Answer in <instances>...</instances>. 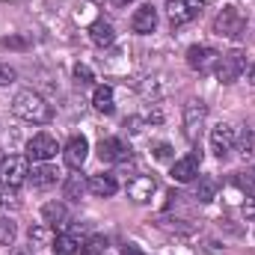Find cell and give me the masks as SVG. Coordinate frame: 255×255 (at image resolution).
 <instances>
[{"mask_svg": "<svg viewBox=\"0 0 255 255\" xmlns=\"http://www.w3.org/2000/svg\"><path fill=\"white\" fill-rule=\"evenodd\" d=\"M116 101V95H113V86H107V83H101V86H95V92H92V107L98 110V113H113V104Z\"/></svg>", "mask_w": 255, "mask_h": 255, "instance_id": "d6986e66", "label": "cell"}, {"mask_svg": "<svg viewBox=\"0 0 255 255\" xmlns=\"http://www.w3.org/2000/svg\"><path fill=\"white\" fill-rule=\"evenodd\" d=\"M122 255H145V253H142L136 244H125V247H122Z\"/></svg>", "mask_w": 255, "mask_h": 255, "instance_id": "1f68e13d", "label": "cell"}, {"mask_svg": "<svg viewBox=\"0 0 255 255\" xmlns=\"http://www.w3.org/2000/svg\"><path fill=\"white\" fill-rule=\"evenodd\" d=\"M83 193H86V181H83V175H68V178H65V184H63V196L65 199L77 202Z\"/></svg>", "mask_w": 255, "mask_h": 255, "instance_id": "603a6c76", "label": "cell"}, {"mask_svg": "<svg viewBox=\"0 0 255 255\" xmlns=\"http://www.w3.org/2000/svg\"><path fill=\"white\" fill-rule=\"evenodd\" d=\"M253 190H255V181L253 178H247V175H241V172H235V175L229 178V184L223 187V193L232 196L229 202H241V199H247Z\"/></svg>", "mask_w": 255, "mask_h": 255, "instance_id": "2e32d148", "label": "cell"}, {"mask_svg": "<svg viewBox=\"0 0 255 255\" xmlns=\"http://www.w3.org/2000/svg\"><path fill=\"white\" fill-rule=\"evenodd\" d=\"M247 27V15L238 9V6H226L217 18H214V33L223 36V39H238Z\"/></svg>", "mask_w": 255, "mask_h": 255, "instance_id": "3957f363", "label": "cell"}, {"mask_svg": "<svg viewBox=\"0 0 255 255\" xmlns=\"http://www.w3.org/2000/svg\"><path fill=\"white\" fill-rule=\"evenodd\" d=\"M247 54L244 51H229V54H223L220 57V63H217V80L220 83H235V80H241L244 77V71H247Z\"/></svg>", "mask_w": 255, "mask_h": 255, "instance_id": "5b68a950", "label": "cell"}, {"mask_svg": "<svg viewBox=\"0 0 255 255\" xmlns=\"http://www.w3.org/2000/svg\"><path fill=\"white\" fill-rule=\"evenodd\" d=\"M217 190H220V181L211 178V175H205V178H199V184H196V199H199V202H214Z\"/></svg>", "mask_w": 255, "mask_h": 255, "instance_id": "7402d4cb", "label": "cell"}, {"mask_svg": "<svg viewBox=\"0 0 255 255\" xmlns=\"http://www.w3.org/2000/svg\"><path fill=\"white\" fill-rule=\"evenodd\" d=\"M12 113L24 122H33V125H48L54 119V107L33 89H21L12 101Z\"/></svg>", "mask_w": 255, "mask_h": 255, "instance_id": "6da1fadb", "label": "cell"}, {"mask_svg": "<svg viewBox=\"0 0 255 255\" xmlns=\"http://www.w3.org/2000/svg\"><path fill=\"white\" fill-rule=\"evenodd\" d=\"M12 255H33V250H30V247H15Z\"/></svg>", "mask_w": 255, "mask_h": 255, "instance_id": "d6a6232c", "label": "cell"}, {"mask_svg": "<svg viewBox=\"0 0 255 255\" xmlns=\"http://www.w3.org/2000/svg\"><path fill=\"white\" fill-rule=\"evenodd\" d=\"M104 250H107V241L101 235H92V238H86L80 244V255H101Z\"/></svg>", "mask_w": 255, "mask_h": 255, "instance_id": "d4e9b609", "label": "cell"}, {"mask_svg": "<svg viewBox=\"0 0 255 255\" xmlns=\"http://www.w3.org/2000/svg\"><path fill=\"white\" fill-rule=\"evenodd\" d=\"M169 154H172V148H169L166 142H160V145L154 148V157H157V160H169Z\"/></svg>", "mask_w": 255, "mask_h": 255, "instance_id": "4dcf8cb0", "label": "cell"}, {"mask_svg": "<svg viewBox=\"0 0 255 255\" xmlns=\"http://www.w3.org/2000/svg\"><path fill=\"white\" fill-rule=\"evenodd\" d=\"M30 178H33V187H51L57 181V169L48 166V163H42V166H33Z\"/></svg>", "mask_w": 255, "mask_h": 255, "instance_id": "44dd1931", "label": "cell"}, {"mask_svg": "<svg viewBox=\"0 0 255 255\" xmlns=\"http://www.w3.org/2000/svg\"><path fill=\"white\" fill-rule=\"evenodd\" d=\"M98 157L104 163H125L128 157H130V148H128L119 136H107V139L98 142Z\"/></svg>", "mask_w": 255, "mask_h": 255, "instance_id": "7c38bea8", "label": "cell"}, {"mask_svg": "<svg viewBox=\"0 0 255 255\" xmlns=\"http://www.w3.org/2000/svg\"><path fill=\"white\" fill-rule=\"evenodd\" d=\"M57 151H60V142L51 133H36L27 142V157L30 160H39V163H48L51 157H57Z\"/></svg>", "mask_w": 255, "mask_h": 255, "instance_id": "52a82bcc", "label": "cell"}, {"mask_svg": "<svg viewBox=\"0 0 255 255\" xmlns=\"http://www.w3.org/2000/svg\"><path fill=\"white\" fill-rule=\"evenodd\" d=\"M86 190L92 193V196H98V199H110L113 193L119 190V184H116L113 175H92L86 181Z\"/></svg>", "mask_w": 255, "mask_h": 255, "instance_id": "e0dca14e", "label": "cell"}, {"mask_svg": "<svg viewBox=\"0 0 255 255\" xmlns=\"http://www.w3.org/2000/svg\"><path fill=\"white\" fill-rule=\"evenodd\" d=\"M130 30H133V33H139V36L154 33V30H157V12H154L151 6L136 9V15L130 18Z\"/></svg>", "mask_w": 255, "mask_h": 255, "instance_id": "9a60e30c", "label": "cell"}, {"mask_svg": "<svg viewBox=\"0 0 255 255\" xmlns=\"http://www.w3.org/2000/svg\"><path fill=\"white\" fill-rule=\"evenodd\" d=\"M27 178H30V157L9 154V157L0 160V184H3V187L18 190Z\"/></svg>", "mask_w": 255, "mask_h": 255, "instance_id": "7a4b0ae2", "label": "cell"}, {"mask_svg": "<svg viewBox=\"0 0 255 255\" xmlns=\"http://www.w3.org/2000/svg\"><path fill=\"white\" fill-rule=\"evenodd\" d=\"M205 3L208 0H169L166 3V18H169L172 27H184V24H190L202 15Z\"/></svg>", "mask_w": 255, "mask_h": 255, "instance_id": "277c9868", "label": "cell"}, {"mask_svg": "<svg viewBox=\"0 0 255 255\" xmlns=\"http://www.w3.org/2000/svg\"><path fill=\"white\" fill-rule=\"evenodd\" d=\"M199 166H202V154L199 151H190V154H184L181 160L172 163V178L178 184H190V181L199 178Z\"/></svg>", "mask_w": 255, "mask_h": 255, "instance_id": "9c48e42d", "label": "cell"}, {"mask_svg": "<svg viewBox=\"0 0 255 255\" xmlns=\"http://www.w3.org/2000/svg\"><path fill=\"white\" fill-rule=\"evenodd\" d=\"M0 160H3V154H0Z\"/></svg>", "mask_w": 255, "mask_h": 255, "instance_id": "d590c367", "label": "cell"}, {"mask_svg": "<svg viewBox=\"0 0 255 255\" xmlns=\"http://www.w3.org/2000/svg\"><path fill=\"white\" fill-rule=\"evenodd\" d=\"M74 80H77L80 86H89V83L95 80V74H92V68H89V65L77 63V65H74Z\"/></svg>", "mask_w": 255, "mask_h": 255, "instance_id": "4316f807", "label": "cell"}, {"mask_svg": "<svg viewBox=\"0 0 255 255\" xmlns=\"http://www.w3.org/2000/svg\"><path fill=\"white\" fill-rule=\"evenodd\" d=\"M89 42H92L95 48H110V45L116 42L113 24H110V21H104V18H95V21L89 24Z\"/></svg>", "mask_w": 255, "mask_h": 255, "instance_id": "5bb4252c", "label": "cell"}, {"mask_svg": "<svg viewBox=\"0 0 255 255\" xmlns=\"http://www.w3.org/2000/svg\"><path fill=\"white\" fill-rule=\"evenodd\" d=\"M54 232H51V226H33L30 229V244H39V247H51L54 244Z\"/></svg>", "mask_w": 255, "mask_h": 255, "instance_id": "cb8c5ba5", "label": "cell"}, {"mask_svg": "<svg viewBox=\"0 0 255 255\" xmlns=\"http://www.w3.org/2000/svg\"><path fill=\"white\" fill-rule=\"evenodd\" d=\"M235 139H238L235 136V128L220 122V125L211 130V151L223 160V157H229V151H235Z\"/></svg>", "mask_w": 255, "mask_h": 255, "instance_id": "8fae6325", "label": "cell"}, {"mask_svg": "<svg viewBox=\"0 0 255 255\" xmlns=\"http://www.w3.org/2000/svg\"><path fill=\"white\" fill-rule=\"evenodd\" d=\"M157 190V181L151 178V175H133L130 181H128V199L130 202H136V205H145V202H151V196Z\"/></svg>", "mask_w": 255, "mask_h": 255, "instance_id": "30bf717a", "label": "cell"}, {"mask_svg": "<svg viewBox=\"0 0 255 255\" xmlns=\"http://www.w3.org/2000/svg\"><path fill=\"white\" fill-rule=\"evenodd\" d=\"M253 142H255V136H253V130H247L244 136H241V148H244V157L250 154V148H253Z\"/></svg>", "mask_w": 255, "mask_h": 255, "instance_id": "f546056e", "label": "cell"}, {"mask_svg": "<svg viewBox=\"0 0 255 255\" xmlns=\"http://www.w3.org/2000/svg\"><path fill=\"white\" fill-rule=\"evenodd\" d=\"M220 51L217 48H208V45H193L190 51H187V65H190L193 71H199V74H211V71H217V63H220Z\"/></svg>", "mask_w": 255, "mask_h": 255, "instance_id": "8992f818", "label": "cell"}, {"mask_svg": "<svg viewBox=\"0 0 255 255\" xmlns=\"http://www.w3.org/2000/svg\"><path fill=\"white\" fill-rule=\"evenodd\" d=\"M9 83H15V68L0 65V86H9Z\"/></svg>", "mask_w": 255, "mask_h": 255, "instance_id": "f1b7e54d", "label": "cell"}, {"mask_svg": "<svg viewBox=\"0 0 255 255\" xmlns=\"http://www.w3.org/2000/svg\"><path fill=\"white\" fill-rule=\"evenodd\" d=\"M42 223L51 226V229L65 226V223H68V208H65L63 202H48V205L42 208Z\"/></svg>", "mask_w": 255, "mask_h": 255, "instance_id": "ac0fdd59", "label": "cell"}, {"mask_svg": "<svg viewBox=\"0 0 255 255\" xmlns=\"http://www.w3.org/2000/svg\"><path fill=\"white\" fill-rule=\"evenodd\" d=\"M244 74H247V80H250V83H255V63L247 65V71H244Z\"/></svg>", "mask_w": 255, "mask_h": 255, "instance_id": "836d02e7", "label": "cell"}, {"mask_svg": "<svg viewBox=\"0 0 255 255\" xmlns=\"http://www.w3.org/2000/svg\"><path fill=\"white\" fill-rule=\"evenodd\" d=\"M205 116H208L205 101L193 98V101H187V104H184V133H187V139H190V142H196V139H199L202 125H205Z\"/></svg>", "mask_w": 255, "mask_h": 255, "instance_id": "ba28073f", "label": "cell"}, {"mask_svg": "<svg viewBox=\"0 0 255 255\" xmlns=\"http://www.w3.org/2000/svg\"><path fill=\"white\" fill-rule=\"evenodd\" d=\"M244 217L247 220H255V190L244 199Z\"/></svg>", "mask_w": 255, "mask_h": 255, "instance_id": "83f0119b", "label": "cell"}, {"mask_svg": "<svg viewBox=\"0 0 255 255\" xmlns=\"http://www.w3.org/2000/svg\"><path fill=\"white\" fill-rule=\"evenodd\" d=\"M51 250H54V255H77V253H80V241H77L74 235L63 232V235H57V238H54Z\"/></svg>", "mask_w": 255, "mask_h": 255, "instance_id": "ffe728a7", "label": "cell"}, {"mask_svg": "<svg viewBox=\"0 0 255 255\" xmlns=\"http://www.w3.org/2000/svg\"><path fill=\"white\" fill-rule=\"evenodd\" d=\"M110 3H113V6H119V9H122V6H128V3H133V0H110Z\"/></svg>", "mask_w": 255, "mask_h": 255, "instance_id": "e575fe53", "label": "cell"}, {"mask_svg": "<svg viewBox=\"0 0 255 255\" xmlns=\"http://www.w3.org/2000/svg\"><path fill=\"white\" fill-rule=\"evenodd\" d=\"M15 238H18L15 223H12V220H6V217H0V244H3V247H12V244H15Z\"/></svg>", "mask_w": 255, "mask_h": 255, "instance_id": "484cf974", "label": "cell"}, {"mask_svg": "<svg viewBox=\"0 0 255 255\" xmlns=\"http://www.w3.org/2000/svg\"><path fill=\"white\" fill-rule=\"evenodd\" d=\"M86 154H89V142H86V136H71L68 145H65V151H63L65 163H68L71 169H80V166L86 163Z\"/></svg>", "mask_w": 255, "mask_h": 255, "instance_id": "4fadbf2b", "label": "cell"}]
</instances>
